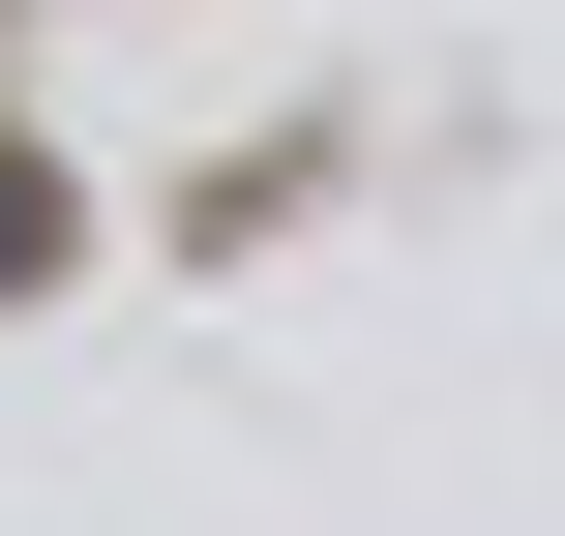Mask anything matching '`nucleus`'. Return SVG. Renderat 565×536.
Here are the masks:
<instances>
[{
    "instance_id": "f257e3e1",
    "label": "nucleus",
    "mask_w": 565,
    "mask_h": 536,
    "mask_svg": "<svg viewBox=\"0 0 565 536\" xmlns=\"http://www.w3.org/2000/svg\"><path fill=\"white\" fill-rule=\"evenodd\" d=\"M30 239H60V179H30V149H0V269H30Z\"/></svg>"
}]
</instances>
